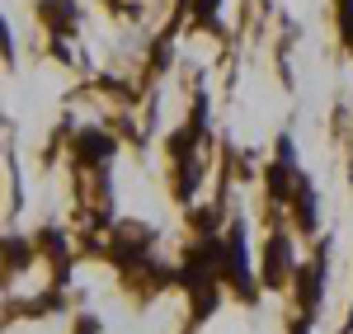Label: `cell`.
Returning a JSON list of instances; mask_svg holds the SVG:
<instances>
[{
    "label": "cell",
    "mask_w": 353,
    "mask_h": 334,
    "mask_svg": "<svg viewBox=\"0 0 353 334\" xmlns=\"http://www.w3.org/2000/svg\"><path fill=\"white\" fill-rule=\"evenodd\" d=\"M226 278L236 282L245 297L254 292V282H250V259H245V236H241V231H231V240H226Z\"/></svg>",
    "instance_id": "6da1fadb"
},
{
    "label": "cell",
    "mask_w": 353,
    "mask_h": 334,
    "mask_svg": "<svg viewBox=\"0 0 353 334\" xmlns=\"http://www.w3.org/2000/svg\"><path fill=\"white\" fill-rule=\"evenodd\" d=\"M292 259V250H288V240L283 236H273V245H269V287H283V278H288V264Z\"/></svg>",
    "instance_id": "7a4b0ae2"
},
{
    "label": "cell",
    "mask_w": 353,
    "mask_h": 334,
    "mask_svg": "<svg viewBox=\"0 0 353 334\" xmlns=\"http://www.w3.org/2000/svg\"><path fill=\"white\" fill-rule=\"evenodd\" d=\"M81 156H85V160H99V165H104V160L113 156V141L104 137V132H85V137H81Z\"/></svg>",
    "instance_id": "3957f363"
},
{
    "label": "cell",
    "mask_w": 353,
    "mask_h": 334,
    "mask_svg": "<svg viewBox=\"0 0 353 334\" xmlns=\"http://www.w3.org/2000/svg\"><path fill=\"white\" fill-rule=\"evenodd\" d=\"M339 28H344V43L353 48V0H339Z\"/></svg>",
    "instance_id": "277c9868"
},
{
    "label": "cell",
    "mask_w": 353,
    "mask_h": 334,
    "mask_svg": "<svg viewBox=\"0 0 353 334\" xmlns=\"http://www.w3.org/2000/svg\"><path fill=\"white\" fill-rule=\"evenodd\" d=\"M198 19L203 24H217V0H198Z\"/></svg>",
    "instance_id": "5b68a950"
}]
</instances>
